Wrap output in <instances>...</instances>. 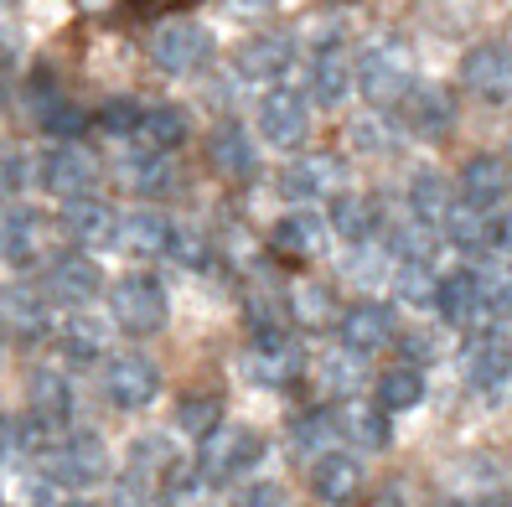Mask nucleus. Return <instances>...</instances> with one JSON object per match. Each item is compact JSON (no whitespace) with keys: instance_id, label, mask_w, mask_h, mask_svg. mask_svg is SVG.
<instances>
[{"instance_id":"nucleus-7","label":"nucleus","mask_w":512,"mask_h":507,"mask_svg":"<svg viewBox=\"0 0 512 507\" xmlns=\"http://www.w3.org/2000/svg\"><path fill=\"white\" fill-rule=\"evenodd\" d=\"M357 88H363L368 104H399L409 88H414V83H409V57H404V47H394V42L368 47L363 57H357Z\"/></svg>"},{"instance_id":"nucleus-10","label":"nucleus","mask_w":512,"mask_h":507,"mask_svg":"<svg viewBox=\"0 0 512 507\" xmlns=\"http://www.w3.org/2000/svg\"><path fill=\"white\" fill-rule=\"evenodd\" d=\"M337 337H342L347 352L368 357V352H383L388 342H399V321H394V311H388L383 301H357V306L342 311Z\"/></svg>"},{"instance_id":"nucleus-19","label":"nucleus","mask_w":512,"mask_h":507,"mask_svg":"<svg viewBox=\"0 0 512 507\" xmlns=\"http://www.w3.org/2000/svg\"><path fill=\"white\" fill-rule=\"evenodd\" d=\"M47 290L57 295V301H68V306H83L88 295L104 290V270L88 254H57L52 270H47Z\"/></svg>"},{"instance_id":"nucleus-35","label":"nucleus","mask_w":512,"mask_h":507,"mask_svg":"<svg viewBox=\"0 0 512 507\" xmlns=\"http://www.w3.org/2000/svg\"><path fill=\"white\" fill-rule=\"evenodd\" d=\"M176 430L192 435V440H213L223 430V404L213 394H187L176 404Z\"/></svg>"},{"instance_id":"nucleus-16","label":"nucleus","mask_w":512,"mask_h":507,"mask_svg":"<svg viewBox=\"0 0 512 507\" xmlns=\"http://www.w3.org/2000/svg\"><path fill=\"white\" fill-rule=\"evenodd\" d=\"M187 140V114L176 104H145V119L135 125V135L125 140L130 156H171Z\"/></svg>"},{"instance_id":"nucleus-23","label":"nucleus","mask_w":512,"mask_h":507,"mask_svg":"<svg viewBox=\"0 0 512 507\" xmlns=\"http://www.w3.org/2000/svg\"><path fill=\"white\" fill-rule=\"evenodd\" d=\"M326 223H331V233L347 238V244L357 249V244H368V238L383 228V213H378V202H373V197L337 192V197H331V213H326Z\"/></svg>"},{"instance_id":"nucleus-48","label":"nucleus","mask_w":512,"mask_h":507,"mask_svg":"<svg viewBox=\"0 0 512 507\" xmlns=\"http://www.w3.org/2000/svg\"><path fill=\"white\" fill-rule=\"evenodd\" d=\"M347 140L357 145V151H383V145H388V130H383V119H357V125L347 130Z\"/></svg>"},{"instance_id":"nucleus-49","label":"nucleus","mask_w":512,"mask_h":507,"mask_svg":"<svg viewBox=\"0 0 512 507\" xmlns=\"http://www.w3.org/2000/svg\"><path fill=\"white\" fill-rule=\"evenodd\" d=\"M399 347H404V357H409L414 368L440 357V337H430V332H409V337H399Z\"/></svg>"},{"instance_id":"nucleus-6","label":"nucleus","mask_w":512,"mask_h":507,"mask_svg":"<svg viewBox=\"0 0 512 507\" xmlns=\"http://www.w3.org/2000/svg\"><path fill=\"white\" fill-rule=\"evenodd\" d=\"M161 394V373L140 352H119L104 363V399L114 409H150Z\"/></svg>"},{"instance_id":"nucleus-5","label":"nucleus","mask_w":512,"mask_h":507,"mask_svg":"<svg viewBox=\"0 0 512 507\" xmlns=\"http://www.w3.org/2000/svg\"><path fill=\"white\" fill-rule=\"evenodd\" d=\"M259 140L280 145V151H295L300 140L311 135V99L295 94V88H269L259 99Z\"/></svg>"},{"instance_id":"nucleus-37","label":"nucleus","mask_w":512,"mask_h":507,"mask_svg":"<svg viewBox=\"0 0 512 507\" xmlns=\"http://www.w3.org/2000/svg\"><path fill=\"white\" fill-rule=\"evenodd\" d=\"M290 311L300 316V326H331V311H337V301H331V285L321 280H306L290 290Z\"/></svg>"},{"instance_id":"nucleus-42","label":"nucleus","mask_w":512,"mask_h":507,"mask_svg":"<svg viewBox=\"0 0 512 507\" xmlns=\"http://www.w3.org/2000/svg\"><path fill=\"white\" fill-rule=\"evenodd\" d=\"M481 295H487V316L512 321V270H487L481 275Z\"/></svg>"},{"instance_id":"nucleus-26","label":"nucleus","mask_w":512,"mask_h":507,"mask_svg":"<svg viewBox=\"0 0 512 507\" xmlns=\"http://www.w3.org/2000/svg\"><path fill=\"white\" fill-rule=\"evenodd\" d=\"M399 109H404V125L414 135H440L450 119H456V104H450V94L435 88V83H414L409 94L399 99Z\"/></svg>"},{"instance_id":"nucleus-53","label":"nucleus","mask_w":512,"mask_h":507,"mask_svg":"<svg viewBox=\"0 0 512 507\" xmlns=\"http://www.w3.org/2000/svg\"><path fill=\"white\" fill-rule=\"evenodd\" d=\"M63 507H94V502H63Z\"/></svg>"},{"instance_id":"nucleus-50","label":"nucleus","mask_w":512,"mask_h":507,"mask_svg":"<svg viewBox=\"0 0 512 507\" xmlns=\"http://www.w3.org/2000/svg\"><path fill=\"white\" fill-rule=\"evenodd\" d=\"M497 244L512 254V207H507V213H502V223H497Z\"/></svg>"},{"instance_id":"nucleus-8","label":"nucleus","mask_w":512,"mask_h":507,"mask_svg":"<svg viewBox=\"0 0 512 507\" xmlns=\"http://www.w3.org/2000/svg\"><path fill=\"white\" fill-rule=\"evenodd\" d=\"M37 187L47 197H88V187H94V156L83 151V145L63 140V145H47V151L37 156Z\"/></svg>"},{"instance_id":"nucleus-32","label":"nucleus","mask_w":512,"mask_h":507,"mask_svg":"<svg viewBox=\"0 0 512 507\" xmlns=\"http://www.w3.org/2000/svg\"><path fill=\"white\" fill-rule=\"evenodd\" d=\"M207 151H213L218 171H228L233 182H249V176L259 171V156H254V145H249V130H244V125H223L213 140H207Z\"/></svg>"},{"instance_id":"nucleus-30","label":"nucleus","mask_w":512,"mask_h":507,"mask_svg":"<svg viewBox=\"0 0 512 507\" xmlns=\"http://www.w3.org/2000/svg\"><path fill=\"white\" fill-rule=\"evenodd\" d=\"M357 88V63H347L342 52H321L311 63V104H342Z\"/></svg>"},{"instance_id":"nucleus-2","label":"nucleus","mask_w":512,"mask_h":507,"mask_svg":"<svg viewBox=\"0 0 512 507\" xmlns=\"http://www.w3.org/2000/svg\"><path fill=\"white\" fill-rule=\"evenodd\" d=\"M238 368H244V378L259 383V389H290V383L306 373V347H300L285 326H264V332L249 337Z\"/></svg>"},{"instance_id":"nucleus-9","label":"nucleus","mask_w":512,"mask_h":507,"mask_svg":"<svg viewBox=\"0 0 512 507\" xmlns=\"http://www.w3.org/2000/svg\"><path fill=\"white\" fill-rule=\"evenodd\" d=\"M207 52H213V37H207V26H202V21H187V16L161 21V26H156V37H150V57H156V68H161V73H192Z\"/></svg>"},{"instance_id":"nucleus-1","label":"nucleus","mask_w":512,"mask_h":507,"mask_svg":"<svg viewBox=\"0 0 512 507\" xmlns=\"http://www.w3.org/2000/svg\"><path fill=\"white\" fill-rule=\"evenodd\" d=\"M42 471L57 487H94L109 476V451L94 430H68L42 445Z\"/></svg>"},{"instance_id":"nucleus-55","label":"nucleus","mask_w":512,"mask_h":507,"mask_svg":"<svg viewBox=\"0 0 512 507\" xmlns=\"http://www.w3.org/2000/svg\"><path fill=\"white\" fill-rule=\"evenodd\" d=\"M0 342H6V326H0Z\"/></svg>"},{"instance_id":"nucleus-38","label":"nucleus","mask_w":512,"mask_h":507,"mask_svg":"<svg viewBox=\"0 0 512 507\" xmlns=\"http://www.w3.org/2000/svg\"><path fill=\"white\" fill-rule=\"evenodd\" d=\"M445 238L456 249H481L487 238H497V233H487V213H476V207H450V218H445Z\"/></svg>"},{"instance_id":"nucleus-12","label":"nucleus","mask_w":512,"mask_h":507,"mask_svg":"<svg viewBox=\"0 0 512 507\" xmlns=\"http://www.w3.org/2000/svg\"><path fill=\"white\" fill-rule=\"evenodd\" d=\"M461 83L471 88V94L492 99V104L507 99V94H512V52L497 47V42L471 47V52L461 57Z\"/></svg>"},{"instance_id":"nucleus-51","label":"nucleus","mask_w":512,"mask_h":507,"mask_svg":"<svg viewBox=\"0 0 512 507\" xmlns=\"http://www.w3.org/2000/svg\"><path fill=\"white\" fill-rule=\"evenodd\" d=\"M228 6H233V11H264L269 0H228Z\"/></svg>"},{"instance_id":"nucleus-21","label":"nucleus","mask_w":512,"mask_h":507,"mask_svg":"<svg viewBox=\"0 0 512 507\" xmlns=\"http://www.w3.org/2000/svg\"><path fill=\"white\" fill-rule=\"evenodd\" d=\"M0 259L26 270V264L42 259V213L32 207H11L6 218H0Z\"/></svg>"},{"instance_id":"nucleus-17","label":"nucleus","mask_w":512,"mask_h":507,"mask_svg":"<svg viewBox=\"0 0 512 507\" xmlns=\"http://www.w3.org/2000/svg\"><path fill=\"white\" fill-rule=\"evenodd\" d=\"M512 187V171L502 156H471L461 166V182H456V197L466 207H476V213H487V207H497Z\"/></svg>"},{"instance_id":"nucleus-13","label":"nucleus","mask_w":512,"mask_h":507,"mask_svg":"<svg viewBox=\"0 0 512 507\" xmlns=\"http://www.w3.org/2000/svg\"><path fill=\"white\" fill-rule=\"evenodd\" d=\"M461 363H466V383H471V389L502 394V383H507V373H512V342H507L502 332H481V337L466 342Z\"/></svg>"},{"instance_id":"nucleus-18","label":"nucleus","mask_w":512,"mask_h":507,"mask_svg":"<svg viewBox=\"0 0 512 507\" xmlns=\"http://www.w3.org/2000/svg\"><path fill=\"white\" fill-rule=\"evenodd\" d=\"M280 187L285 197L295 202H316V197H337L342 187V161H331V156H295L280 176Z\"/></svg>"},{"instance_id":"nucleus-45","label":"nucleus","mask_w":512,"mask_h":507,"mask_svg":"<svg viewBox=\"0 0 512 507\" xmlns=\"http://www.w3.org/2000/svg\"><path fill=\"white\" fill-rule=\"evenodd\" d=\"M37 119H42V130H52V135H73V130H83V114H78L68 99H47V104H37Z\"/></svg>"},{"instance_id":"nucleus-25","label":"nucleus","mask_w":512,"mask_h":507,"mask_svg":"<svg viewBox=\"0 0 512 507\" xmlns=\"http://www.w3.org/2000/svg\"><path fill=\"white\" fill-rule=\"evenodd\" d=\"M290 63H295V42L275 32L238 47V78H249V83H275Z\"/></svg>"},{"instance_id":"nucleus-20","label":"nucleus","mask_w":512,"mask_h":507,"mask_svg":"<svg viewBox=\"0 0 512 507\" xmlns=\"http://www.w3.org/2000/svg\"><path fill=\"white\" fill-rule=\"evenodd\" d=\"M26 394H32V420H42L47 430H63L73 420V383L57 368H32Z\"/></svg>"},{"instance_id":"nucleus-15","label":"nucleus","mask_w":512,"mask_h":507,"mask_svg":"<svg viewBox=\"0 0 512 507\" xmlns=\"http://www.w3.org/2000/svg\"><path fill=\"white\" fill-rule=\"evenodd\" d=\"M0 326L21 342H37L52 332V311H47V295L37 285H6L0 290Z\"/></svg>"},{"instance_id":"nucleus-52","label":"nucleus","mask_w":512,"mask_h":507,"mask_svg":"<svg viewBox=\"0 0 512 507\" xmlns=\"http://www.w3.org/2000/svg\"><path fill=\"white\" fill-rule=\"evenodd\" d=\"M445 507H487V502H471V497H456V502H445Z\"/></svg>"},{"instance_id":"nucleus-29","label":"nucleus","mask_w":512,"mask_h":507,"mask_svg":"<svg viewBox=\"0 0 512 507\" xmlns=\"http://www.w3.org/2000/svg\"><path fill=\"white\" fill-rule=\"evenodd\" d=\"M445 321H476V316H487V295H481V275L476 270H456V275H445L440 280V306H435Z\"/></svg>"},{"instance_id":"nucleus-47","label":"nucleus","mask_w":512,"mask_h":507,"mask_svg":"<svg viewBox=\"0 0 512 507\" xmlns=\"http://www.w3.org/2000/svg\"><path fill=\"white\" fill-rule=\"evenodd\" d=\"M233 507H290V497H285V487H275V482H249L244 492L233 497Z\"/></svg>"},{"instance_id":"nucleus-14","label":"nucleus","mask_w":512,"mask_h":507,"mask_svg":"<svg viewBox=\"0 0 512 507\" xmlns=\"http://www.w3.org/2000/svg\"><path fill=\"white\" fill-rule=\"evenodd\" d=\"M176 228L166 213H156V207H130L125 218H119V244H125L130 254L140 259H171V244H176Z\"/></svg>"},{"instance_id":"nucleus-11","label":"nucleus","mask_w":512,"mask_h":507,"mask_svg":"<svg viewBox=\"0 0 512 507\" xmlns=\"http://www.w3.org/2000/svg\"><path fill=\"white\" fill-rule=\"evenodd\" d=\"M311 492L321 497V502H331V507H342V502H352L357 492H363V461H357L352 451H321V456H311Z\"/></svg>"},{"instance_id":"nucleus-31","label":"nucleus","mask_w":512,"mask_h":507,"mask_svg":"<svg viewBox=\"0 0 512 507\" xmlns=\"http://www.w3.org/2000/svg\"><path fill=\"white\" fill-rule=\"evenodd\" d=\"M57 342H63V352L73 357V363H94V357L109 347V326L94 311H73L63 326H57Z\"/></svg>"},{"instance_id":"nucleus-27","label":"nucleus","mask_w":512,"mask_h":507,"mask_svg":"<svg viewBox=\"0 0 512 507\" xmlns=\"http://www.w3.org/2000/svg\"><path fill=\"white\" fill-rule=\"evenodd\" d=\"M326 218L321 213H311V207H295V213H285L280 223H275V249L280 254H290V259H316L321 254V244H326Z\"/></svg>"},{"instance_id":"nucleus-22","label":"nucleus","mask_w":512,"mask_h":507,"mask_svg":"<svg viewBox=\"0 0 512 507\" xmlns=\"http://www.w3.org/2000/svg\"><path fill=\"white\" fill-rule=\"evenodd\" d=\"M337 435H342V440H352L357 451H383V445L394 440V430H388V409L363 404V399L337 404Z\"/></svg>"},{"instance_id":"nucleus-54","label":"nucleus","mask_w":512,"mask_h":507,"mask_svg":"<svg viewBox=\"0 0 512 507\" xmlns=\"http://www.w3.org/2000/svg\"><path fill=\"white\" fill-rule=\"evenodd\" d=\"M0 104H6V88H0Z\"/></svg>"},{"instance_id":"nucleus-3","label":"nucleus","mask_w":512,"mask_h":507,"mask_svg":"<svg viewBox=\"0 0 512 507\" xmlns=\"http://www.w3.org/2000/svg\"><path fill=\"white\" fill-rule=\"evenodd\" d=\"M109 311H114V326L130 337H156L166 316H171V295L156 275H125L114 290H109Z\"/></svg>"},{"instance_id":"nucleus-36","label":"nucleus","mask_w":512,"mask_h":507,"mask_svg":"<svg viewBox=\"0 0 512 507\" xmlns=\"http://www.w3.org/2000/svg\"><path fill=\"white\" fill-rule=\"evenodd\" d=\"M331 435H337V409H306L290 425V445L295 451H331Z\"/></svg>"},{"instance_id":"nucleus-24","label":"nucleus","mask_w":512,"mask_h":507,"mask_svg":"<svg viewBox=\"0 0 512 507\" xmlns=\"http://www.w3.org/2000/svg\"><path fill=\"white\" fill-rule=\"evenodd\" d=\"M63 228L73 244H119V218L99 197H73L63 207Z\"/></svg>"},{"instance_id":"nucleus-4","label":"nucleus","mask_w":512,"mask_h":507,"mask_svg":"<svg viewBox=\"0 0 512 507\" xmlns=\"http://www.w3.org/2000/svg\"><path fill=\"white\" fill-rule=\"evenodd\" d=\"M259 461H264V435L249 430V425H228L213 440H202V476L218 482V487L244 482Z\"/></svg>"},{"instance_id":"nucleus-39","label":"nucleus","mask_w":512,"mask_h":507,"mask_svg":"<svg viewBox=\"0 0 512 507\" xmlns=\"http://www.w3.org/2000/svg\"><path fill=\"white\" fill-rule=\"evenodd\" d=\"M130 182L150 197H161L176 187V166H171V156H130Z\"/></svg>"},{"instance_id":"nucleus-46","label":"nucleus","mask_w":512,"mask_h":507,"mask_svg":"<svg viewBox=\"0 0 512 507\" xmlns=\"http://www.w3.org/2000/svg\"><path fill=\"white\" fill-rule=\"evenodd\" d=\"M21 187H26V161H21L16 145H0V202L16 197Z\"/></svg>"},{"instance_id":"nucleus-33","label":"nucleus","mask_w":512,"mask_h":507,"mask_svg":"<svg viewBox=\"0 0 512 507\" xmlns=\"http://www.w3.org/2000/svg\"><path fill=\"white\" fill-rule=\"evenodd\" d=\"M419 399H425V373H419L414 363H399V368L378 373V389H373V404L378 409L399 414V409H414Z\"/></svg>"},{"instance_id":"nucleus-28","label":"nucleus","mask_w":512,"mask_h":507,"mask_svg":"<svg viewBox=\"0 0 512 507\" xmlns=\"http://www.w3.org/2000/svg\"><path fill=\"white\" fill-rule=\"evenodd\" d=\"M450 187H445V176L435 171V166H419L414 176H409V213H414V223H425V228H445V218H450Z\"/></svg>"},{"instance_id":"nucleus-44","label":"nucleus","mask_w":512,"mask_h":507,"mask_svg":"<svg viewBox=\"0 0 512 507\" xmlns=\"http://www.w3.org/2000/svg\"><path fill=\"white\" fill-rule=\"evenodd\" d=\"M321 383H326L331 394H347L352 383H357V352H347V347L331 352L326 363H321Z\"/></svg>"},{"instance_id":"nucleus-34","label":"nucleus","mask_w":512,"mask_h":507,"mask_svg":"<svg viewBox=\"0 0 512 507\" xmlns=\"http://www.w3.org/2000/svg\"><path fill=\"white\" fill-rule=\"evenodd\" d=\"M394 295H399V306L435 311V306H440V280L430 275L425 259H399V270H394Z\"/></svg>"},{"instance_id":"nucleus-43","label":"nucleus","mask_w":512,"mask_h":507,"mask_svg":"<svg viewBox=\"0 0 512 507\" xmlns=\"http://www.w3.org/2000/svg\"><path fill=\"white\" fill-rule=\"evenodd\" d=\"M114 507H161V487L130 471V476H119V487H114Z\"/></svg>"},{"instance_id":"nucleus-41","label":"nucleus","mask_w":512,"mask_h":507,"mask_svg":"<svg viewBox=\"0 0 512 507\" xmlns=\"http://www.w3.org/2000/svg\"><path fill=\"white\" fill-rule=\"evenodd\" d=\"M171 259L187 264V270H207V264H213V244H207V233H197V228H176Z\"/></svg>"},{"instance_id":"nucleus-40","label":"nucleus","mask_w":512,"mask_h":507,"mask_svg":"<svg viewBox=\"0 0 512 507\" xmlns=\"http://www.w3.org/2000/svg\"><path fill=\"white\" fill-rule=\"evenodd\" d=\"M140 119H145V104H140V99H109V104L99 109V125H104V135H114V140H130Z\"/></svg>"}]
</instances>
